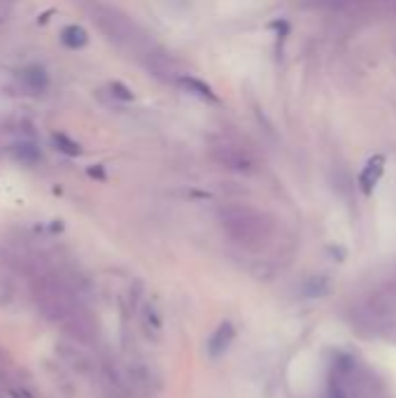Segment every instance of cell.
I'll return each instance as SVG.
<instances>
[{
    "instance_id": "1",
    "label": "cell",
    "mask_w": 396,
    "mask_h": 398,
    "mask_svg": "<svg viewBox=\"0 0 396 398\" xmlns=\"http://www.w3.org/2000/svg\"><path fill=\"white\" fill-rule=\"evenodd\" d=\"M35 296H37V305L44 312V317L54 324H73L75 319L80 317L82 307L75 298L73 289H70L66 282L59 278H40L35 282Z\"/></svg>"
},
{
    "instance_id": "2",
    "label": "cell",
    "mask_w": 396,
    "mask_h": 398,
    "mask_svg": "<svg viewBox=\"0 0 396 398\" xmlns=\"http://www.w3.org/2000/svg\"><path fill=\"white\" fill-rule=\"evenodd\" d=\"M226 233L238 242H252L261 235V221L259 217L250 210L242 208H231L222 215Z\"/></svg>"
},
{
    "instance_id": "3",
    "label": "cell",
    "mask_w": 396,
    "mask_h": 398,
    "mask_svg": "<svg viewBox=\"0 0 396 398\" xmlns=\"http://www.w3.org/2000/svg\"><path fill=\"white\" fill-rule=\"evenodd\" d=\"M233 340H235L233 324L231 322H222L208 340V356L210 359H219L222 354H226V350L233 345Z\"/></svg>"
},
{
    "instance_id": "4",
    "label": "cell",
    "mask_w": 396,
    "mask_h": 398,
    "mask_svg": "<svg viewBox=\"0 0 396 398\" xmlns=\"http://www.w3.org/2000/svg\"><path fill=\"white\" fill-rule=\"evenodd\" d=\"M385 163H387V159L382 156V154H375V156L363 165V170L359 175V187H361L363 194H370V191L378 187L382 172H385Z\"/></svg>"
},
{
    "instance_id": "5",
    "label": "cell",
    "mask_w": 396,
    "mask_h": 398,
    "mask_svg": "<svg viewBox=\"0 0 396 398\" xmlns=\"http://www.w3.org/2000/svg\"><path fill=\"white\" fill-rule=\"evenodd\" d=\"M140 322H143V329L145 333L150 338H161V333H163V319H161V314H159L156 310V305H152V303H147L145 305V310L143 314H140Z\"/></svg>"
},
{
    "instance_id": "6",
    "label": "cell",
    "mask_w": 396,
    "mask_h": 398,
    "mask_svg": "<svg viewBox=\"0 0 396 398\" xmlns=\"http://www.w3.org/2000/svg\"><path fill=\"white\" fill-rule=\"evenodd\" d=\"M21 82H24V87L28 89V91H33V93H42L44 89L49 87V75L44 73L42 68H26L21 73Z\"/></svg>"
},
{
    "instance_id": "7",
    "label": "cell",
    "mask_w": 396,
    "mask_h": 398,
    "mask_svg": "<svg viewBox=\"0 0 396 398\" xmlns=\"http://www.w3.org/2000/svg\"><path fill=\"white\" fill-rule=\"evenodd\" d=\"M15 159L19 163H24V165H35V163H40L42 161V152H40V147H37L35 143H30V140H21V143H17L15 145Z\"/></svg>"
},
{
    "instance_id": "8",
    "label": "cell",
    "mask_w": 396,
    "mask_h": 398,
    "mask_svg": "<svg viewBox=\"0 0 396 398\" xmlns=\"http://www.w3.org/2000/svg\"><path fill=\"white\" fill-rule=\"evenodd\" d=\"M177 84H180V87L184 89V91L194 93V96H198V98H203V100H217V96H215V91H213V87H208L206 82L196 80V77L182 75L180 80H177Z\"/></svg>"
},
{
    "instance_id": "9",
    "label": "cell",
    "mask_w": 396,
    "mask_h": 398,
    "mask_svg": "<svg viewBox=\"0 0 396 398\" xmlns=\"http://www.w3.org/2000/svg\"><path fill=\"white\" fill-rule=\"evenodd\" d=\"M61 42L70 49H82L89 42V35H87V30L82 28V26L70 24L61 30Z\"/></svg>"
},
{
    "instance_id": "10",
    "label": "cell",
    "mask_w": 396,
    "mask_h": 398,
    "mask_svg": "<svg viewBox=\"0 0 396 398\" xmlns=\"http://www.w3.org/2000/svg\"><path fill=\"white\" fill-rule=\"evenodd\" d=\"M54 145L59 147L63 154H68V156H80L82 154V145L78 140L68 138L66 133H54Z\"/></svg>"
},
{
    "instance_id": "11",
    "label": "cell",
    "mask_w": 396,
    "mask_h": 398,
    "mask_svg": "<svg viewBox=\"0 0 396 398\" xmlns=\"http://www.w3.org/2000/svg\"><path fill=\"white\" fill-rule=\"evenodd\" d=\"M110 89H112V96H117V98H121V100H133V91H131L129 87L121 84V82H114Z\"/></svg>"
}]
</instances>
